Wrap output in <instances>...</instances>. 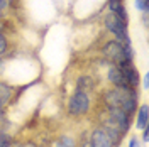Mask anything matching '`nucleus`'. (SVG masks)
<instances>
[{"mask_svg":"<svg viewBox=\"0 0 149 147\" xmlns=\"http://www.w3.org/2000/svg\"><path fill=\"white\" fill-rule=\"evenodd\" d=\"M103 108H120L134 119L139 108V88H115L110 86L100 95Z\"/></svg>","mask_w":149,"mask_h":147,"instance_id":"nucleus-1","label":"nucleus"},{"mask_svg":"<svg viewBox=\"0 0 149 147\" xmlns=\"http://www.w3.org/2000/svg\"><path fill=\"white\" fill-rule=\"evenodd\" d=\"M100 54H102V58L109 64H117V66L125 64V63H134V59H136L134 46L132 44L124 46V44H120L115 39L107 41L100 47Z\"/></svg>","mask_w":149,"mask_h":147,"instance_id":"nucleus-2","label":"nucleus"},{"mask_svg":"<svg viewBox=\"0 0 149 147\" xmlns=\"http://www.w3.org/2000/svg\"><path fill=\"white\" fill-rule=\"evenodd\" d=\"M102 24H103V27H105V31L110 32L112 36H113L112 39L119 41L124 46L132 44V39H130V34H129V24L124 22L120 17H117L113 12L107 10V12L103 14Z\"/></svg>","mask_w":149,"mask_h":147,"instance_id":"nucleus-3","label":"nucleus"},{"mask_svg":"<svg viewBox=\"0 0 149 147\" xmlns=\"http://www.w3.org/2000/svg\"><path fill=\"white\" fill-rule=\"evenodd\" d=\"M92 93H86L83 90H74L66 101V113L73 119L86 117L92 112Z\"/></svg>","mask_w":149,"mask_h":147,"instance_id":"nucleus-4","label":"nucleus"},{"mask_svg":"<svg viewBox=\"0 0 149 147\" xmlns=\"http://www.w3.org/2000/svg\"><path fill=\"white\" fill-rule=\"evenodd\" d=\"M86 142H88L90 147H117L113 144V140L109 137V134H107L100 125H97V127L92 129L90 135L86 139Z\"/></svg>","mask_w":149,"mask_h":147,"instance_id":"nucleus-5","label":"nucleus"},{"mask_svg":"<svg viewBox=\"0 0 149 147\" xmlns=\"http://www.w3.org/2000/svg\"><path fill=\"white\" fill-rule=\"evenodd\" d=\"M122 74L125 78V81L130 88H139L141 86V73H139V68H136L134 63H125V64H120Z\"/></svg>","mask_w":149,"mask_h":147,"instance_id":"nucleus-6","label":"nucleus"},{"mask_svg":"<svg viewBox=\"0 0 149 147\" xmlns=\"http://www.w3.org/2000/svg\"><path fill=\"white\" fill-rule=\"evenodd\" d=\"M107 81L110 83V86H115V88H130L124 74H122L120 68L117 64H109L107 68Z\"/></svg>","mask_w":149,"mask_h":147,"instance_id":"nucleus-7","label":"nucleus"},{"mask_svg":"<svg viewBox=\"0 0 149 147\" xmlns=\"http://www.w3.org/2000/svg\"><path fill=\"white\" fill-rule=\"evenodd\" d=\"M14 93H15V90L12 85L0 80V112H5V108L9 107V103L14 98Z\"/></svg>","mask_w":149,"mask_h":147,"instance_id":"nucleus-8","label":"nucleus"},{"mask_svg":"<svg viewBox=\"0 0 149 147\" xmlns=\"http://www.w3.org/2000/svg\"><path fill=\"white\" fill-rule=\"evenodd\" d=\"M134 117H136L134 125H136L137 130H144L146 127H149V107L146 103L139 105V108H137V112H136Z\"/></svg>","mask_w":149,"mask_h":147,"instance_id":"nucleus-9","label":"nucleus"},{"mask_svg":"<svg viewBox=\"0 0 149 147\" xmlns=\"http://www.w3.org/2000/svg\"><path fill=\"white\" fill-rule=\"evenodd\" d=\"M95 86H97V81L93 80L92 76H88V74L80 76L78 81H76V88H78V90H83V92H86V93H93L95 92Z\"/></svg>","mask_w":149,"mask_h":147,"instance_id":"nucleus-10","label":"nucleus"},{"mask_svg":"<svg viewBox=\"0 0 149 147\" xmlns=\"http://www.w3.org/2000/svg\"><path fill=\"white\" fill-rule=\"evenodd\" d=\"M54 147H78V142L70 134H61L54 140Z\"/></svg>","mask_w":149,"mask_h":147,"instance_id":"nucleus-11","label":"nucleus"},{"mask_svg":"<svg viewBox=\"0 0 149 147\" xmlns=\"http://www.w3.org/2000/svg\"><path fill=\"white\" fill-rule=\"evenodd\" d=\"M9 49H10V39L7 36V32H3V34H0V58H5Z\"/></svg>","mask_w":149,"mask_h":147,"instance_id":"nucleus-12","label":"nucleus"},{"mask_svg":"<svg viewBox=\"0 0 149 147\" xmlns=\"http://www.w3.org/2000/svg\"><path fill=\"white\" fill-rule=\"evenodd\" d=\"M134 7L141 14H149V0H134Z\"/></svg>","mask_w":149,"mask_h":147,"instance_id":"nucleus-13","label":"nucleus"},{"mask_svg":"<svg viewBox=\"0 0 149 147\" xmlns=\"http://www.w3.org/2000/svg\"><path fill=\"white\" fill-rule=\"evenodd\" d=\"M12 142H14V137H12L10 134H7L5 130L0 132V147H10Z\"/></svg>","mask_w":149,"mask_h":147,"instance_id":"nucleus-14","label":"nucleus"},{"mask_svg":"<svg viewBox=\"0 0 149 147\" xmlns=\"http://www.w3.org/2000/svg\"><path fill=\"white\" fill-rule=\"evenodd\" d=\"M12 3H14V0H0V12H7V10L12 7Z\"/></svg>","mask_w":149,"mask_h":147,"instance_id":"nucleus-15","label":"nucleus"},{"mask_svg":"<svg viewBox=\"0 0 149 147\" xmlns=\"http://www.w3.org/2000/svg\"><path fill=\"white\" fill-rule=\"evenodd\" d=\"M127 147H141V139L137 135H134V137H130L129 140V146Z\"/></svg>","mask_w":149,"mask_h":147,"instance_id":"nucleus-16","label":"nucleus"},{"mask_svg":"<svg viewBox=\"0 0 149 147\" xmlns=\"http://www.w3.org/2000/svg\"><path fill=\"white\" fill-rule=\"evenodd\" d=\"M141 85H142V88H144V90H148V88H149V74L148 73H144V76L141 78Z\"/></svg>","mask_w":149,"mask_h":147,"instance_id":"nucleus-17","label":"nucleus"},{"mask_svg":"<svg viewBox=\"0 0 149 147\" xmlns=\"http://www.w3.org/2000/svg\"><path fill=\"white\" fill-rule=\"evenodd\" d=\"M7 27H9V22L5 19H0V34L7 32Z\"/></svg>","mask_w":149,"mask_h":147,"instance_id":"nucleus-18","label":"nucleus"},{"mask_svg":"<svg viewBox=\"0 0 149 147\" xmlns=\"http://www.w3.org/2000/svg\"><path fill=\"white\" fill-rule=\"evenodd\" d=\"M149 140V127L142 130V135H141V142H148Z\"/></svg>","mask_w":149,"mask_h":147,"instance_id":"nucleus-19","label":"nucleus"},{"mask_svg":"<svg viewBox=\"0 0 149 147\" xmlns=\"http://www.w3.org/2000/svg\"><path fill=\"white\" fill-rule=\"evenodd\" d=\"M148 15H149V14H141V19H142V24H144V29H148Z\"/></svg>","mask_w":149,"mask_h":147,"instance_id":"nucleus-20","label":"nucleus"},{"mask_svg":"<svg viewBox=\"0 0 149 147\" xmlns=\"http://www.w3.org/2000/svg\"><path fill=\"white\" fill-rule=\"evenodd\" d=\"M10 147H22V142H17V140H14V142H12V146Z\"/></svg>","mask_w":149,"mask_h":147,"instance_id":"nucleus-21","label":"nucleus"},{"mask_svg":"<svg viewBox=\"0 0 149 147\" xmlns=\"http://www.w3.org/2000/svg\"><path fill=\"white\" fill-rule=\"evenodd\" d=\"M78 147H90V146H88L86 140H81V144H78Z\"/></svg>","mask_w":149,"mask_h":147,"instance_id":"nucleus-22","label":"nucleus"}]
</instances>
